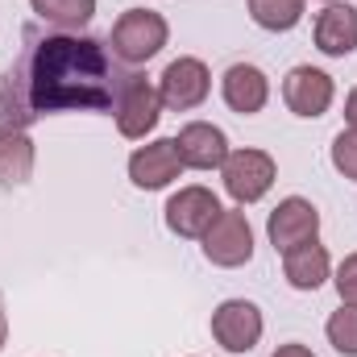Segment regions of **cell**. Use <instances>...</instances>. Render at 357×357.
<instances>
[{"label": "cell", "instance_id": "d4e9b609", "mask_svg": "<svg viewBox=\"0 0 357 357\" xmlns=\"http://www.w3.org/2000/svg\"><path fill=\"white\" fill-rule=\"evenodd\" d=\"M324 4H333V0H324Z\"/></svg>", "mask_w": 357, "mask_h": 357}, {"label": "cell", "instance_id": "4fadbf2b", "mask_svg": "<svg viewBox=\"0 0 357 357\" xmlns=\"http://www.w3.org/2000/svg\"><path fill=\"white\" fill-rule=\"evenodd\" d=\"M220 96H225V104H229L233 112H241V116L262 112L266 100H270L266 71L254 67V63H233V67L225 71V79H220Z\"/></svg>", "mask_w": 357, "mask_h": 357}, {"label": "cell", "instance_id": "5b68a950", "mask_svg": "<svg viewBox=\"0 0 357 357\" xmlns=\"http://www.w3.org/2000/svg\"><path fill=\"white\" fill-rule=\"evenodd\" d=\"M220 178H225V191L237 204H258L274 187L278 167H274V158L266 150H229V158L220 167Z\"/></svg>", "mask_w": 357, "mask_h": 357}, {"label": "cell", "instance_id": "9c48e42d", "mask_svg": "<svg viewBox=\"0 0 357 357\" xmlns=\"http://www.w3.org/2000/svg\"><path fill=\"white\" fill-rule=\"evenodd\" d=\"M225 208H220V199L208 191V187H178L175 195L167 199V208H162V216H167V229L175 233V237H204L208 229H212V220L220 216Z\"/></svg>", "mask_w": 357, "mask_h": 357}, {"label": "cell", "instance_id": "d6986e66", "mask_svg": "<svg viewBox=\"0 0 357 357\" xmlns=\"http://www.w3.org/2000/svg\"><path fill=\"white\" fill-rule=\"evenodd\" d=\"M324 333H328V345L341 357H357V307L354 303H341V307L328 316Z\"/></svg>", "mask_w": 357, "mask_h": 357}, {"label": "cell", "instance_id": "7402d4cb", "mask_svg": "<svg viewBox=\"0 0 357 357\" xmlns=\"http://www.w3.org/2000/svg\"><path fill=\"white\" fill-rule=\"evenodd\" d=\"M270 357H316V354H312L307 345H278Z\"/></svg>", "mask_w": 357, "mask_h": 357}, {"label": "cell", "instance_id": "44dd1931", "mask_svg": "<svg viewBox=\"0 0 357 357\" xmlns=\"http://www.w3.org/2000/svg\"><path fill=\"white\" fill-rule=\"evenodd\" d=\"M337 295H341V303H354L357 307V254H349L341 266H337Z\"/></svg>", "mask_w": 357, "mask_h": 357}, {"label": "cell", "instance_id": "5bb4252c", "mask_svg": "<svg viewBox=\"0 0 357 357\" xmlns=\"http://www.w3.org/2000/svg\"><path fill=\"white\" fill-rule=\"evenodd\" d=\"M316 46H320V54H328V59H345V54H354L357 50V8L354 4H341V0H333L320 17H316Z\"/></svg>", "mask_w": 357, "mask_h": 357}, {"label": "cell", "instance_id": "277c9868", "mask_svg": "<svg viewBox=\"0 0 357 357\" xmlns=\"http://www.w3.org/2000/svg\"><path fill=\"white\" fill-rule=\"evenodd\" d=\"M112 116H116V129H121V137H129V142H142L146 133H154V125L162 121V96L158 88L146 79V75H129V84L121 88L116 96V108H112Z\"/></svg>", "mask_w": 357, "mask_h": 357}, {"label": "cell", "instance_id": "3957f363", "mask_svg": "<svg viewBox=\"0 0 357 357\" xmlns=\"http://www.w3.org/2000/svg\"><path fill=\"white\" fill-rule=\"evenodd\" d=\"M199 241H204V258L220 270H237L254 258V229L241 208H225Z\"/></svg>", "mask_w": 357, "mask_h": 357}, {"label": "cell", "instance_id": "7a4b0ae2", "mask_svg": "<svg viewBox=\"0 0 357 357\" xmlns=\"http://www.w3.org/2000/svg\"><path fill=\"white\" fill-rule=\"evenodd\" d=\"M167 38H171V25H167L162 13H154V8H125L121 21L108 33V50L125 67H142V63L162 54Z\"/></svg>", "mask_w": 357, "mask_h": 357}, {"label": "cell", "instance_id": "ffe728a7", "mask_svg": "<svg viewBox=\"0 0 357 357\" xmlns=\"http://www.w3.org/2000/svg\"><path fill=\"white\" fill-rule=\"evenodd\" d=\"M328 158H333L337 175L357 178V133H354V129H341V133L333 137V150H328Z\"/></svg>", "mask_w": 357, "mask_h": 357}, {"label": "cell", "instance_id": "e0dca14e", "mask_svg": "<svg viewBox=\"0 0 357 357\" xmlns=\"http://www.w3.org/2000/svg\"><path fill=\"white\" fill-rule=\"evenodd\" d=\"M29 8L38 13V21H46V29L63 33H79L96 17V0H29Z\"/></svg>", "mask_w": 357, "mask_h": 357}, {"label": "cell", "instance_id": "6da1fadb", "mask_svg": "<svg viewBox=\"0 0 357 357\" xmlns=\"http://www.w3.org/2000/svg\"><path fill=\"white\" fill-rule=\"evenodd\" d=\"M129 75L133 67H125L108 42L29 25L21 54L0 79V125L29 129L54 112H112Z\"/></svg>", "mask_w": 357, "mask_h": 357}, {"label": "cell", "instance_id": "8992f818", "mask_svg": "<svg viewBox=\"0 0 357 357\" xmlns=\"http://www.w3.org/2000/svg\"><path fill=\"white\" fill-rule=\"evenodd\" d=\"M262 328H266V320H262L258 303H250V299H225L212 312V337L225 354H250L262 341Z\"/></svg>", "mask_w": 357, "mask_h": 357}, {"label": "cell", "instance_id": "ac0fdd59", "mask_svg": "<svg viewBox=\"0 0 357 357\" xmlns=\"http://www.w3.org/2000/svg\"><path fill=\"white\" fill-rule=\"evenodd\" d=\"M250 17L258 29L287 33L303 21V0H250Z\"/></svg>", "mask_w": 357, "mask_h": 357}, {"label": "cell", "instance_id": "8fae6325", "mask_svg": "<svg viewBox=\"0 0 357 357\" xmlns=\"http://www.w3.org/2000/svg\"><path fill=\"white\" fill-rule=\"evenodd\" d=\"M183 171V158H178L175 150V137H158V142H150V146H137L133 154H129V178H133V187H142V191H162V187H171Z\"/></svg>", "mask_w": 357, "mask_h": 357}, {"label": "cell", "instance_id": "52a82bcc", "mask_svg": "<svg viewBox=\"0 0 357 357\" xmlns=\"http://www.w3.org/2000/svg\"><path fill=\"white\" fill-rule=\"evenodd\" d=\"M212 91V71L204 67V59H191L183 54L175 63H167L162 79H158V96H162V108L171 112H191L208 100Z\"/></svg>", "mask_w": 357, "mask_h": 357}, {"label": "cell", "instance_id": "cb8c5ba5", "mask_svg": "<svg viewBox=\"0 0 357 357\" xmlns=\"http://www.w3.org/2000/svg\"><path fill=\"white\" fill-rule=\"evenodd\" d=\"M8 345V312H4V299H0V349Z\"/></svg>", "mask_w": 357, "mask_h": 357}, {"label": "cell", "instance_id": "30bf717a", "mask_svg": "<svg viewBox=\"0 0 357 357\" xmlns=\"http://www.w3.org/2000/svg\"><path fill=\"white\" fill-rule=\"evenodd\" d=\"M333 96H337V84L328 71L320 67H291L287 79H282V100L295 116L303 121H316L333 108Z\"/></svg>", "mask_w": 357, "mask_h": 357}, {"label": "cell", "instance_id": "603a6c76", "mask_svg": "<svg viewBox=\"0 0 357 357\" xmlns=\"http://www.w3.org/2000/svg\"><path fill=\"white\" fill-rule=\"evenodd\" d=\"M345 121H349V129L357 133V88L345 96Z\"/></svg>", "mask_w": 357, "mask_h": 357}, {"label": "cell", "instance_id": "9a60e30c", "mask_svg": "<svg viewBox=\"0 0 357 357\" xmlns=\"http://www.w3.org/2000/svg\"><path fill=\"white\" fill-rule=\"evenodd\" d=\"M282 274L295 291H320L333 274V258L320 241H303V245L282 254Z\"/></svg>", "mask_w": 357, "mask_h": 357}, {"label": "cell", "instance_id": "7c38bea8", "mask_svg": "<svg viewBox=\"0 0 357 357\" xmlns=\"http://www.w3.org/2000/svg\"><path fill=\"white\" fill-rule=\"evenodd\" d=\"M175 150H178V158H183V167H191V171H220L225 158H229V137H225L220 125L191 121V125L178 129Z\"/></svg>", "mask_w": 357, "mask_h": 357}, {"label": "cell", "instance_id": "ba28073f", "mask_svg": "<svg viewBox=\"0 0 357 357\" xmlns=\"http://www.w3.org/2000/svg\"><path fill=\"white\" fill-rule=\"evenodd\" d=\"M266 237L278 254H287V250H295L303 241H316L320 237V212H316V204L303 199V195L278 199V208L270 212V220H266Z\"/></svg>", "mask_w": 357, "mask_h": 357}, {"label": "cell", "instance_id": "2e32d148", "mask_svg": "<svg viewBox=\"0 0 357 357\" xmlns=\"http://www.w3.org/2000/svg\"><path fill=\"white\" fill-rule=\"evenodd\" d=\"M33 162L38 150L25 137V129H8L0 125V187H21L33 178Z\"/></svg>", "mask_w": 357, "mask_h": 357}]
</instances>
